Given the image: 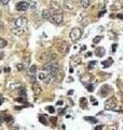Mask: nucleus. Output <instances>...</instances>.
<instances>
[{"label":"nucleus","mask_w":123,"mask_h":130,"mask_svg":"<svg viewBox=\"0 0 123 130\" xmlns=\"http://www.w3.org/2000/svg\"><path fill=\"white\" fill-rule=\"evenodd\" d=\"M81 36H82V31L80 28H78V27L72 28L71 32H70V34H69V37L72 41H78L80 38H81Z\"/></svg>","instance_id":"nucleus-1"},{"label":"nucleus","mask_w":123,"mask_h":130,"mask_svg":"<svg viewBox=\"0 0 123 130\" xmlns=\"http://www.w3.org/2000/svg\"><path fill=\"white\" fill-rule=\"evenodd\" d=\"M50 21L55 25H62L63 22H64L63 14L62 13H53L51 15V17H50Z\"/></svg>","instance_id":"nucleus-2"},{"label":"nucleus","mask_w":123,"mask_h":130,"mask_svg":"<svg viewBox=\"0 0 123 130\" xmlns=\"http://www.w3.org/2000/svg\"><path fill=\"white\" fill-rule=\"evenodd\" d=\"M115 106H117V100H115V98H110L108 101H106V103H105V108L106 109H114L115 108Z\"/></svg>","instance_id":"nucleus-3"},{"label":"nucleus","mask_w":123,"mask_h":130,"mask_svg":"<svg viewBox=\"0 0 123 130\" xmlns=\"http://www.w3.org/2000/svg\"><path fill=\"white\" fill-rule=\"evenodd\" d=\"M14 25L15 26H19V27H25L27 25V19L24 16H19L17 19L14 20Z\"/></svg>","instance_id":"nucleus-4"},{"label":"nucleus","mask_w":123,"mask_h":130,"mask_svg":"<svg viewBox=\"0 0 123 130\" xmlns=\"http://www.w3.org/2000/svg\"><path fill=\"white\" fill-rule=\"evenodd\" d=\"M57 50H58V51L61 52L62 54L68 53V51H69V44L67 43V42H65V41H62V43L59 44L58 47H57Z\"/></svg>","instance_id":"nucleus-5"},{"label":"nucleus","mask_w":123,"mask_h":130,"mask_svg":"<svg viewBox=\"0 0 123 130\" xmlns=\"http://www.w3.org/2000/svg\"><path fill=\"white\" fill-rule=\"evenodd\" d=\"M29 7H28V2H26V1H21V2H19V3L16 4V10L17 11H26L27 9H28Z\"/></svg>","instance_id":"nucleus-6"},{"label":"nucleus","mask_w":123,"mask_h":130,"mask_svg":"<svg viewBox=\"0 0 123 130\" xmlns=\"http://www.w3.org/2000/svg\"><path fill=\"white\" fill-rule=\"evenodd\" d=\"M11 31L14 35H16V36H22L24 32V27H19V26H15V25H14V27H12Z\"/></svg>","instance_id":"nucleus-7"},{"label":"nucleus","mask_w":123,"mask_h":130,"mask_svg":"<svg viewBox=\"0 0 123 130\" xmlns=\"http://www.w3.org/2000/svg\"><path fill=\"white\" fill-rule=\"evenodd\" d=\"M108 90H110V88L107 86V85H105V86H103L102 87V89H100V91H99V94H100V97H106L107 94H108Z\"/></svg>","instance_id":"nucleus-8"},{"label":"nucleus","mask_w":123,"mask_h":130,"mask_svg":"<svg viewBox=\"0 0 123 130\" xmlns=\"http://www.w3.org/2000/svg\"><path fill=\"white\" fill-rule=\"evenodd\" d=\"M32 90L35 91V93H36V94H40V93H41V91H42L41 87H40L39 84H37V82H34V84H32Z\"/></svg>","instance_id":"nucleus-9"},{"label":"nucleus","mask_w":123,"mask_h":130,"mask_svg":"<svg viewBox=\"0 0 123 130\" xmlns=\"http://www.w3.org/2000/svg\"><path fill=\"white\" fill-rule=\"evenodd\" d=\"M54 78H55L54 76H52L51 74L47 73V76H46V78H44V79H43V80H42V81H43V82H44V84H46V85H49V84H51V81L53 80Z\"/></svg>","instance_id":"nucleus-10"},{"label":"nucleus","mask_w":123,"mask_h":130,"mask_svg":"<svg viewBox=\"0 0 123 130\" xmlns=\"http://www.w3.org/2000/svg\"><path fill=\"white\" fill-rule=\"evenodd\" d=\"M37 74V66L36 65H31L28 69V77L29 76H34V75Z\"/></svg>","instance_id":"nucleus-11"},{"label":"nucleus","mask_w":123,"mask_h":130,"mask_svg":"<svg viewBox=\"0 0 123 130\" xmlns=\"http://www.w3.org/2000/svg\"><path fill=\"white\" fill-rule=\"evenodd\" d=\"M51 15H52L51 10H44V11L42 12V17H43V20H50Z\"/></svg>","instance_id":"nucleus-12"},{"label":"nucleus","mask_w":123,"mask_h":130,"mask_svg":"<svg viewBox=\"0 0 123 130\" xmlns=\"http://www.w3.org/2000/svg\"><path fill=\"white\" fill-rule=\"evenodd\" d=\"M64 8L67 9V10H74L75 9V6H74V3H72V2L66 1V2H64Z\"/></svg>","instance_id":"nucleus-13"},{"label":"nucleus","mask_w":123,"mask_h":130,"mask_svg":"<svg viewBox=\"0 0 123 130\" xmlns=\"http://www.w3.org/2000/svg\"><path fill=\"white\" fill-rule=\"evenodd\" d=\"M80 4H81V7H82V8H84V9L89 8L90 0H81V1H80Z\"/></svg>","instance_id":"nucleus-14"},{"label":"nucleus","mask_w":123,"mask_h":130,"mask_svg":"<svg viewBox=\"0 0 123 130\" xmlns=\"http://www.w3.org/2000/svg\"><path fill=\"white\" fill-rule=\"evenodd\" d=\"M80 105H81L82 108H86L87 102H86V99H85V98H82V99L80 100Z\"/></svg>","instance_id":"nucleus-15"},{"label":"nucleus","mask_w":123,"mask_h":130,"mask_svg":"<svg viewBox=\"0 0 123 130\" xmlns=\"http://www.w3.org/2000/svg\"><path fill=\"white\" fill-rule=\"evenodd\" d=\"M7 47V40L3 38H0V50L4 49Z\"/></svg>","instance_id":"nucleus-16"},{"label":"nucleus","mask_w":123,"mask_h":130,"mask_svg":"<svg viewBox=\"0 0 123 130\" xmlns=\"http://www.w3.org/2000/svg\"><path fill=\"white\" fill-rule=\"evenodd\" d=\"M96 54H97V55H98V56H103V55H104V54H105V50L103 49V48L97 49V50H96Z\"/></svg>","instance_id":"nucleus-17"},{"label":"nucleus","mask_w":123,"mask_h":130,"mask_svg":"<svg viewBox=\"0 0 123 130\" xmlns=\"http://www.w3.org/2000/svg\"><path fill=\"white\" fill-rule=\"evenodd\" d=\"M28 7H30L31 9H36L37 8V3L35 1H31V0H29V1H28Z\"/></svg>","instance_id":"nucleus-18"},{"label":"nucleus","mask_w":123,"mask_h":130,"mask_svg":"<svg viewBox=\"0 0 123 130\" xmlns=\"http://www.w3.org/2000/svg\"><path fill=\"white\" fill-rule=\"evenodd\" d=\"M46 76H47V74H46V73H43V72H40V73L38 74V78H39V79H41V80H43V79L46 78Z\"/></svg>","instance_id":"nucleus-19"},{"label":"nucleus","mask_w":123,"mask_h":130,"mask_svg":"<svg viewBox=\"0 0 123 130\" xmlns=\"http://www.w3.org/2000/svg\"><path fill=\"white\" fill-rule=\"evenodd\" d=\"M39 121L40 122H42V124H43V125H47V119L46 118H44V116H43V115H41V116H39Z\"/></svg>","instance_id":"nucleus-20"},{"label":"nucleus","mask_w":123,"mask_h":130,"mask_svg":"<svg viewBox=\"0 0 123 130\" xmlns=\"http://www.w3.org/2000/svg\"><path fill=\"white\" fill-rule=\"evenodd\" d=\"M111 63H112V60L109 59V61L103 62V65H104V67H108V66H110V64H111Z\"/></svg>","instance_id":"nucleus-21"},{"label":"nucleus","mask_w":123,"mask_h":130,"mask_svg":"<svg viewBox=\"0 0 123 130\" xmlns=\"http://www.w3.org/2000/svg\"><path fill=\"white\" fill-rule=\"evenodd\" d=\"M85 119H86V120H89V121H91V122H93V124H96V122H97V119H95V118H90V117H85Z\"/></svg>","instance_id":"nucleus-22"},{"label":"nucleus","mask_w":123,"mask_h":130,"mask_svg":"<svg viewBox=\"0 0 123 130\" xmlns=\"http://www.w3.org/2000/svg\"><path fill=\"white\" fill-rule=\"evenodd\" d=\"M3 120H4V121H7V122H11L12 120H13V118H12L11 116H7L6 118H3Z\"/></svg>","instance_id":"nucleus-23"},{"label":"nucleus","mask_w":123,"mask_h":130,"mask_svg":"<svg viewBox=\"0 0 123 130\" xmlns=\"http://www.w3.org/2000/svg\"><path fill=\"white\" fill-rule=\"evenodd\" d=\"M81 24L83 25V26H86V25L89 24V22H87V19H82V21H81Z\"/></svg>","instance_id":"nucleus-24"},{"label":"nucleus","mask_w":123,"mask_h":130,"mask_svg":"<svg viewBox=\"0 0 123 130\" xmlns=\"http://www.w3.org/2000/svg\"><path fill=\"white\" fill-rule=\"evenodd\" d=\"M96 63H97L96 61H92V62H90V63H89V67H90V68H93V67H94V65L96 64Z\"/></svg>","instance_id":"nucleus-25"},{"label":"nucleus","mask_w":123,"mask_h":130,"mask_svg":"<svg viewBox=\"0 0 123 130\" xmlns=\"http://www.w3.org/2000/svg\"><path fill=\"white\" fill-rule=\"evenodd\" d=\"M0 2H1L2 6H6V4H8L10 2V0H0Z\"/></svg>","instance_id":"nucleus-26"},{"label":"nucleus","mask_w":123,"mask_h":130,"mask_svg":"<svg viewBox=\"0 0 123 130\" xmlns=\"http://www.w3.org/2000/svg\"><path fill=\"white\" fill-rule=\"evenodd\" d=\"M100 39H102V37H98V36H97V37H95V38H94V40H93V41H94V43H97V42H98V41H100Z\"/></svg>","instance_id":"nucleus-27"},{"label":"nucleus","mask_w":123,"mask_h":130,"mask_svg":"<svg viewBox=\"0 0 123 130\" xmlns=\"http://www.w3.org/2000/svg\"><path fill=\"white\" fill-rule=\"evenodd\" d=\"M47 109H49L50 113H54V112H55V109H54V107H53V106H49V107H47Z\"/></svg>","instance_id":"nucleus-28"},{"label":"nucleus","mask_w":123,"mask_h":130,"mask_svg":"<svg viewBox=\"0 0 123 130\" xmlns=\"http://www.w3.org/2000/svg\"><path fill=\"white\" fill-rule=\"evenodd\" d=\"M19 87H21V84H15V85H12L11 88L12 89H15V88H19Z\"/></svg>","instance_id":"nucleus-29"},{"label":"nucleus","mask_w":123,"mask_h":130,"mask_svg":"<svg viewBox=\"0 0 123 130\" xmlns=\"http://www.w3.org/2000/svg\"><path fill=\"white\" fill-rule=\"evenodd\" d=\"M24 64H19V65H17V68H19V71H21V69H23L24 68Z\"/></svg>","instance_id":"nucleus-30"},{"label":"nucleus","mask_w":123,"mask_h":130,"mask_svg":"<svg viewBox=\"0 0 123 130\" xmlns=\"http://www.w3.org/2000/svg\"><path fill=\"white\" fill-rule=\"evenodd\" d=\"M19 94H21V96H22V94H23L24 97L26 96V93H25V90H24V89H23V90H22V89H19Z\"/></svg>","instance_id":"nucleus-31"},{"label":"nucleus","mask_w":123,"mask_h":130,"mask_svg":"<svg viewBox=\"0 0 123 130\" xmlns=\"http://www.w3.org/2000/svg\"><path fill=\"white\" fill-rule=\"evenodd\" d=\"M3 102H4V99H3V97H2V96H0V105H1V104L3 103Z\"/></svg>","instance_id":"nucleus-32"},{"label":"nucleus","mask_w":123,"mask_h":130,"mask_svg":"<svg viewBox=\"0 0 123 130\" xmlns=\"http://www.w3.org/2000/svg\"><path fill=\"white\" fill-rule=\"evenodd\" d=\"M87 90H89L90 92L93 91V86H87Z\"/></svg>","instance_id":"nucleus-33"},{"label":"nucleus","mask_w":123,"mask_h":130,"mask_svg":"<svg viewBox=\"0 0 123 130\" xmlns=\"http://www.w3.org/2000/svg\"><path fill=\"white\" fill-rule=\"evenodd\" d=\"M15 101H17V102H25V100L24 99H21V98H19V99H16Z\"/></svg>","instance_id":"nucleus-34"},{"label":"nucleus","mask_w":123,"mask_h":130,"mask_svg":"<svg viewBox=\"0 0 123 130\" xmlns=\"http://www.w3.org/2000/svg\"><path fill=\"white\" fill-rule=\"evenodd\" d=\"M3 56H4V54L2 53V52H0V61H1V60L3 59Z\"/></svg>","instance_id":"nucleus-35"},{"label":"nucleus","mask_w":123,"mask_h":130,"mask_svg":"<svg viewBox=\"0 0 123 130\" xmlns=\"http://www.w3.org/2000/svg\"><path fill=\"white\" fill-rule=\"evenodd\" d=\"M86 57H89V56H92V52H87L86 53V55H85Z\"/></svg>","instance_id":"nucleus-36"},{"label":"nucleus","mask_w":123,"mask_h":130,"mask_svg":"<svg viewBox=\"0 0 123 130\" xmlns=\"http://www.w3.org/2000/svg\"><path fill=\"white\" fill-rule=\"evenodd\" d=\"M64 113H65V108H64V109H62V111H59V112H58V114H59V115H62V114H64Z\"/></svg>","instance_id":"nucleus-37"},{"label":"nucleus","mask_w":123,"mask_h":130,"mask_svg":"<svg viewBox=\"0 0 123 130\" xmlns=\"http://www.w3.org/2000/svg\"><path fill=\"white\" fill-rule=\"evenodd\" d=\"M4 71L8 72V73H9V72H10V68H9V67H7V68H4Z\"/></svg>","instance_id":"nucleus-38"},{"label":"nucleus","mask_w":123,"mask_h":130,"mask_svg":"<svg viewBox=\"0 0 123 130\" xmlns=\"http://www.w3.org/2000/svg\"><path fill=\"white\" fill-rule=\"evenodd\" d=\"M51 120H52V122H53V124H55V121H56V119H55V118H52Z\"/></svg>","instance_id":"nucleus-39"},{"label":"nucleus","mask_w":123,"mask_h":130,"mask_svg":"<svg viewBox=\"0 0 123 130\" xmlns=\"http://www.w3.org/2000/svg\"><path fill=\"white\" fill-rule=\"evenodd\" d=\"M63 104V102L62 101H59V102H57V105H62Z\"/></svg>","instance_id":"nucleus-40"},{"label":"nucleus","mask_w":123,"mask_h":130,"mask_svg":"<svg viewBox=\"0 0 123 130\" xmlns=\"http://www.w3.org/2000/svg\"><path fill=\"white\" fill-rule=\"evenodd\" d=\"M2 121H3V118H2V117H1V116H0V124H1V122H2Z\"/></svg>","instance_id":"nucleus-41"},{"label":"nucleus","mask_w":123,"mask_h":130,"mask_svg":"<svg viewBox=\"0 0 123 130\" xmlns=\"http://www.w3.org/2000/svg\"><path fill=\"white\" fill-rule=\"evenodd\" d=\"M0 17H1V13H0Z\"/></svg>","instance_id":"nucleus-42"},{"label":"nucleus","mask_w":123,"mask_h":130,"mask_svg":"<svg viewBox=\"0 0 123 130\" xmlns=\"http://www.w3.org/2000/svg\"><path fill=\"white\" fill-rule=\"evenodd\" d=\"M0 6H1V2H0Z\"/></svg>","instance_id":"nucleus-43"}]
</instances>
